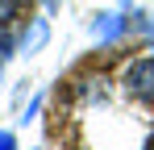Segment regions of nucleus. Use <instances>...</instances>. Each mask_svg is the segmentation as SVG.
<instances>
[{
    "label": "nucleus",
    "instance_id": "obj_1",
    "mask_svg": "<svg viewBox=\"0 0 154 150\" xmlns=\"http://www.w3.org/2000/svg\"><path fill=\"white\" fill-rule=\"evenodd\" d=\"M125 88H129V96L154 104V58H137V63L129 67L125 71Z\"/></svg>",
    "mask_w": 154,
    "mask_h": 150
},
{
    "label": "nucleus",
    "instance_id": "obj_2",
    "mask_svg": "<svg viewBox=\"0 0 154 150\" xmlns=\"http://www.w3.org/2000/svg\"><path fill=\"white\" fill-rule=\"evenodd\" d=\"M92 33L100 38V42H112L117 33H121V17H112V13H100L96 25H92Z\"/></svg>",
    "mask_w": 154,
    "mask_h": 150
},
{
    "label": "nucleus",
    "instance_id": "obj_3",
    "mask_svg": "<svg viewBox=\"0 0 154 150\" xmlns=\"http://www.w3.org/2000/svg\"><path fill=\"white\" fill-rule=\"evenodd\" d=\"M42 42H46V21H38V25L25 33V50H38Z\"/></svg>",
    "mask_w": 154,
    "mask_h": 150
},
{
    "label": "nucleus",
    "instance_id": "obj_4",
    "mask_svg": "<svg viewBox=\"0 0 154 150\" xmlns=\"http://www.w3.org/2000/svg\"><path fill=\"white\" fill-rule=\"evenodd\" d=\"M17 13H21V0H0V25H4V21H13Z\"/></svg>",
    "mask_w": 154,
    "mask_h": 150
},
{
    "label": "nucleus",
    "instance_id": "obj_5",
    "mask_svg": "<svg viewBox=\"0 0 154 150\" xmlns=\"http://www.w3.org/2000/svg\"><path fill=\"white\" fill-rule=\"evenodd\" d=\"M17 142H13V133H0V150H13Z\"/></svg>",
    "mask_w": 154,
    "mask_h": 150
},
{
    "label": "nucleus",
    "instance_id": "obj_6",
    "mask_svg": "<svg viewBox=\"0 0 154 150\" xmlns=\"http://www.w3.org/2000/svg\"><path fill=\"white\" fill-rule=\"evenodd\" d=\"M0 67H4V42H0Z\"/></svg>",
    "mask_w": 154,
    "mask_h": 150
},
{
    "label": "nucleus",
    "instance_id": "obj_7",
    "mask_svg": "<svg viewBox=\"0 0 154 150\" xmlns=\"http://www.w3.org/2000/svg\"><path fill=\"white\" fill-rule=\"evenodd\" d=\"M146 150H154V138H150V146H146Z\"/></svg>",
    "mask_w": 154,
    "mask_h": 150
},
{
    "label": "nucleus",
    "instance_id": "obj_8",
    "mask_svg": "<svg viewBox=\"0 0 154 150\" xmlns=\"http://www.w3.org/2000/svg\"><path fill=\"white\" fill-rule=\"evenodd\" d=\"M46 4H54V0H46Z\"/></svg>",
    "mask_w": 154,
    "mask_h": 150
}]
</instances>
